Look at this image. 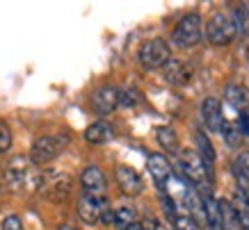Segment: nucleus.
Returning a JSON list of instances; mask_svg holds the SVG:
<instances>
[{
    "mask_svg": "<svg viewBox=\"0 0 249 230\" xmlns=\"http://www.w3.org/2000/svg\"><path fill=\"white\" fill-rule=\"evenodd\" d=\"M0 196H2V187H0Z\"/></svg>",
    "mask_w": 249,
    "mask_h": 230,
    "instance_id": "nucleus-31",
    "label": "nucleus"
},
{
    "mask_svg": "<svg viewBox=\"0 0 249 230\" xmlns=\"http://www.w3.org/2000/svg\"><path fill=\"white\" fill-rule=\"evenodd\" d=\"M114 223H117L121 230H126L128 226L137 223V212L133 208H119V210H114Z\"/></svg>",
    "mask_w": 249,
    "mask_h": 230,
    "instance_id": "nucleus-23",
    "label": "nucleus"
},
{
    "mask_svg": "<svg viewBox=\"0 0 249 230\" xmlns=\"http://www.w3.org/2000/svg\"><path fill=\"white\" fill-rule=\"evenodd\" d=\"M206 39L213 46H227L231 44L238 34V25H235L233 12H215L206 23Z\"/></svg>",
    "mask_w": 249,
    "mask_h": 230,
    "instance_id": "nucleus-3",
    "label": "nucleus"
},
{
    "mask_svg": "<svg viewBox=\"0 0 249 230\" xmlns=\"http://www.w3.org/2000/svg\"><path fill=\"white\" fill-rule=\"evenodd\" d=\"M69 146V134H53V137H37L32 141L30 148V160L37 166L53 162L62 150Z\"/></svg>",
    "mask_w": 249,
    "mask_h": 230,
    "instance_id": "nucleus-5",
    "label": "nucleus"
},
{
    "mask_svg": "<svg viewBox=\"0 0 249 230\" xmlns=\"http://www.w3.org/2000/svg\"><path fill=\"white\" fill-rule=\"evenodd\" d=\"M126 230H144V226H142V223H140V221H137V223H133V226H128V228H126Z\"/></svg>",
    "mask_w": 249,
    "mask_h": 230,
    "instance_id": "nucleus-29",
    "label": "nucleus"
},
{
    "mask_svg": "<svg viewBox=\"0 0 249 230\" xmlns=\"http://www.w3.org/2000/svg\"><path fill=\"white\" fill-rule=\"evenodd\" d=\"M224 100H227L233 110L245 112V107H247V91L242 89L240 84H227V89H224Z\"/></svg>",
    "mask_w": 249,
    "mask_h": 230,
    "instance_id": "nucleus-17",
    "label": "nucleus"
},
{
    "mask_svg": "<svg viewBox=\"0 0 249 230\" xmlns=\"http://www.w3.org/2000/svg\"><path fill=\"white\" fill-rule=\"evenodd\" d=\"M110 208V203H107L106 196H94V194H83L80 198H78V216L83 219L85 223H98L103 219V212Z\"/></svg>",
    "mask_w": 249,
    "mask_h": 230,
    "instance_id": "nucleus-8",
    "label": "nucleus"
},
{
    "mask_svg": "<svg viewBox=\"0 0 249 230\" xmlns=\"http://www.w3.org/2000/svg\"><path fill=\"white\" fill-rule=\"evenodd\" d=\"M80 185H83L85 194L106 196L107 178H106V173H103V169H98V166H87V169L80 173Z\"/></svg>",
    "mask_w": 249,
    "mask_h": 230,
    "instance_id": "nucleus-11",
    "label": "nucleus"
},
{
    "mask_svg": "<svg viewBox=\"0 0 249 230\" xmlns=\"http://www.w3.org/2000/svg\"><path fill=\"white\" fill-rule=\"evenodd\" d=\"M142 226H144V230H165V228H162V223H160L158 219H153V216H149Z\"/></svg>",
    "mask_w": 249,
    "mask_h": 230,
    "instance_id": "nucleus-28",
    "label": "nucleus"
},
{
    "mask_svg": "<svg viewBox=\"0 0 249 230\" xmlns=\"http://www.w3.org/2000/svg\"><path fill=\"white\" fill-rule=\"evenodd\" d=\"M172 60V50L167 46L165 39H149L144 41L140 48V64L146 71H156V68H165L167 62Z\"/></svg>",
    "mask_w": 249,
    "mask_h": 230,
    "instance_id": "nucleus-7",
    "label": "nucleus"
},
{
    "mask_svg": "<svg viewBox=\"0 0 249 230\" xmlns=\"http://www.w3.org/2000/svg\"><path fill=\"white\" fill-rule=\"evenodd\" d=\"M71 187L73 180L69 178L67 173H57V171H46L44 178H41V187L39 192L46 200H53V203H64L71 196Z\"/></svg>",
    "mask_w": 249,
    "mask_h": 230,
    "instance_id": "nucleus-6",
    "label": "nucleus"
},
{
    "mask_svg": "<svg viewBox=\"0 0 249 230\" xmlns=\"http://www.w3.org/2000/svg\"><path fill=\"white\" fill-rule=\"evenodd\" d=\"M156 137H158V144L167 153H176L178 150V137H176V130L169 126H160L156 130Z\"/></svg>",
    "mask_w": 249,
    "mask_h": 230,
    "instance_id": "nucleus-18",
    "label": "nucleus"
},
{
    "mask_svg": "<svg viewBox=\"0 0 249 230\" xmlns=\"http://www.w3.org/2000/svg\"><path fill=\"white\" fill-rule=\"evenodd\" d=\"M2 178H5V185L14 194H35L41 187L44 173L39 171V166L32 162L30 157L16 155L5 164Z\"/></svg>",
    "mask_w": 249,
    "mask_h": 230,
    "instance_id": "nucleus-1",
    "label": "nucleus"
},
{
    "mask_svg": "<svg viewBox=\"0 0 249 230\" xmlns=\"http://www.w3.org/2000/svg\"><path fill=\"white\" fill-rule=\"evenodd\" d=\"M233 16H235L238 32H242L245 37H249V2H242L240 7L233 12Z\"/></svg>",
    "mask_w": 249,
    "mask_h": 230,
    "instance_id": "nucleus-24",
    "label": "nucleus"
},
{
    "mask_svg": "<svg viewBox=\"0 0 249 230\" xmlns=\"http://www.w3.org/2000/svg\"><path fill=\"white\" fill-rule=\"evenodd\" d=\"M231 203H233L235 212H238V219H240L242 230H249V200L245 198V194L235 192V196L231 198Z\"/></svg>",
    "mask_w": 249,
    "mask_h": 230,
    "instance_id": "nucleus-20",
    "label": "nucleus"
},
{
    "mask_svg": "<svg viewBox=\"0 0 249 230\" xmlns=\"http://www.w3.org/2000/svg\"><path fill=\"white\" fill-rule=\"evenodd\" d=\"M192 78V68L181 60H169L165 66V80L172 87H185Z\"/></svg>",
    "mask_w": 249,
    "mask_h": 230,
    "instance_id": "nucleus-14",
    "label": "nucleus"
},
{
    "mask_svg": "<svg viewBox=\"0 0 249 230\" xmlns=\"http://www.w3.org/2000/svg\"><path fill=\"white\" fill-rule=\"evenodd\" d=\"M196 146H199V155L206 160V164L213 166V162H215V148H213L211 139H208L201 130H196Z\"/></svg>",
    "mask_w": 249,
    "mask_h": 230,
    "instance_id": "nucleus-21",
    "label": "nucleus"
},
{
    "mask_svg": "<svg viewBox=\"0 0 249 230\" xmlns=\"http://www.w3.org/2000/svg\"><path fill=\"white\" fill-rule=\"evenodd\" d=\"M91 107H94V112L101 114V116L112 114V112L119 107V89L112 87V84L98 87V89L94 91V96H91Z\"/></svg>",
    "mask_w": 249,
    "mask_h": 230,
    "instance_id": "nucleus-9",
    "label": "nucleus"
},
{
    "mask_svg": "<svg viewBox=\"0 0 249 230\" xmlns=\"http://www.w3.org/2000/svg\"><path fill=\"white\" fill-rule=\"evenodd\" d=\"M60 230H73V228H69V226H67V228H60Z\"/></svg>",
    "mask_w": 249,
    "mask_h": 230,
    "instance_id": "nucleus-30",
    "label": "nucleus"
},
{
    "mask_svg": "<svg viewBox=\"0 0 249 230\" xmlns=\"http://www.w3.org/2000/svg\"><path fill=\"white\" fill-rule=\"evenodd\" d=\"M9 146H12V130L5 121H0V155L7 153Z\"/></svg>",
    "mask_w": 249,
    "mask_h": 230,
    "instance_id": "nucleus-26",
    "label": "nucleus"
},
{
    "mask_svg": "<svg viewBox=\"0 0 249 230\" xmlns=\"http://www.w3.org/2000/svg\"><path fill=\"white\" fill-rule=\"evenodd\" d=\"M174 230H201V226H199V221H195L192 216L178 214L174 219Z\"/></svg>",
    "mask_w": 249,
    "mask_h": 230,
    "instance_id": "nucleus-25",
    "label": "nucleus"
},
{
    "mask_svg": "<svg viewBox=\"0 0 249 230\" xmlns=\"http://www.w3.org/2000/svg\"><path fill=\"white\" fill-rule=\"evenodd\" d=\"M146 169H149L153 182H156L160 189H165L167 180H169V176L174 173L169 160H167L165 155H160V153H151V155H149V160H146Z\"/></svg>",
    "mask_w": 249,
    "mask_h": 230,
    "instance_id": "nucleus-13",
    "label": "nucleus"
},
{
    "mask_svg": "<svg viewBox=\"0 0 249 230\" xmlns=\"http://www.w3.org/2000/svg\"><path fill=\"white\" fill-rule=\"evenodd\" d=\"M112 137H114V130L106 121H96V123H91V126L85 130V139L89 141V144H94V146H103V144H107Z\"/></svg>",
    "mask_w": 249,
    "mask_h": 230,
    "instance_id": "nucleus-15",
    "label": "nucleus"
},
{
    "mask_svg": "<svg viewBox=\"0 0 249 230\" xmlns=\"http://www.w3.org/2000/svg\"><path fill=\"white\" fill-rule=\"evenodd\" d=\"M222 137H224V144H227V146L238 148V146L242 144V139H245V132L238 128V123H235V121H227V123H224V128H222Z\"/></svg>",
    "mask_w": 249,
    "mask_h": 230,
    "instance_id": "nucleus-19",
    "label": "nucleus"
},
{
    "mask_svg": "<svg viewBox=\"0 0 249 230\" xmlns=\"http://www.w3.org/2000/svg\"><path fill=\"white\" fill-rule=\"evenodd\" d=\"M0 230H23V223H21V219H18L16 214H9L7 219L2 221Z\"/></svg>",
    "mask_w": 249,
    "mask_h": 230,
    "instance_id": "nucleus-27",
    "label": "nucleus"
},
{
    "mask_svg": "<svg viewBox=\"0 0 249 230\" xmlns=\"http://www.w3.org/2000/svg\"><path fill=\"white\" fill-rule=\"evenodd\" d=\"M219 214H222V230H242L238 212H235L231 200H227V198L219 200Z\"/></svg>",
    "mask_w": 249,
    "mask_h": 230,
    "instance_id": "nucleus-16",
    "label": "nucleus"
},
{
    "mask_svg": "<svg viewBox=\"0 0 249 230\" xmlns=\"http://www.w3.org/2000/svg\"><path fill=\"white\" fill-rule=\"evenodd\" d=\"M114 178H117V185H119L121 194H126V196H140L144 192V182L133 166H126V164L117 166Z\"/></svg>",
    "mask_w": 249,
    "mask_h": 230,
    "instance_id": "nucleus-10",
    "label": "nucleus"
},
{
    "mask_svg": "<svg viewBox=\"0 0 249 230\" xmlns=\"http://www.w3.org/2000/svg\"><path fill=\"white\" fill-rule=\"evenodd\" d=\"M178 166H181L183 178L188 180L190 185H195L201 194L211 192L213 171L196 150H181V155H178Z\"/></svg>",
    "mask_w": 249,
    "mask_h": 230,
    "instance_id": "nucleus-2",
    "label": "nucleus"
},
{
    "mask_svg": "<svg viewBox=\"0 0 249 230\" xmlns=\"http://www.w3.org/2000/svg\"><path fill=\"white\" fill-rule=\"evenodd\" d=\"M140 103H142V96H140V91H137L135 87H124V89H119V107L133 110V107H137Z\"/></svg>",
    "mask_w": 249,
    "mask_h": 230,
    "instance_id": "nucleus-22",
    "label": "nucleus"
},
{
    "mask_svg": "<svg viewBox=\"0 0 249 230\" xmlns=\"http://www.w3.org/2000/svg\"><path fill=\"white\" fill-rule=\"evenodd\" d=\"M201 119H204V126L213 132H222L224 128V114H222V105H219L217 98H204L201 103Z\"/></svg>",
    "mask_w": 249,
    "mask_h": 230,
    "instance_id": "nucleus-12",
    "label": "nucleus"
},
{
    "mask_svg": "<svg viewBox=\"0 0 249 230\" xmlns=\"http://www.w3.org/2000/svg\"><path fill=\"white\" fill-rule=\"evenodd\" d=\"M204 21H201V16L192 12V14H185L181 21L176 23V28H174V34H172V44L176 48H192L201 41L204 37Z\"/></svg>",
    "mask_w": 249,
    "mask_h": 230,
    "instance_id": "nucleus-4",
    "label": "nucleus"
}]
</instances>
